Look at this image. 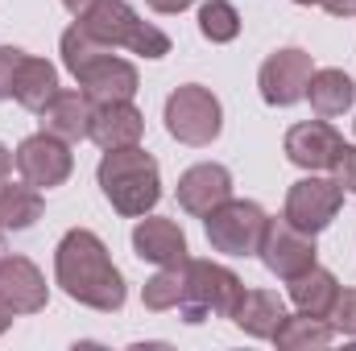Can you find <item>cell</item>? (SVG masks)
Here are the masks:
<instances>
[{"instance_id": "obj_1", "label": "cell", "mask_w": 356, "mask_h": 351, "mask_svg": "<svg viewBox=\"0 0 356 351\" xmlns=\"http://www.w3.org/2000/svg\"><path fill=\"white\" fill-rule=\"evenodd\" d=\"M54 281L63 285V293L79 306L91 310H120L124 306V277L120 268L112 264L104 240L88 232V228H71L63 240H58V252H54Z\"/></svg>"}, {"instance_id": "obj_2", "label": "cell", "mask_w": 356, "mask_h": 351, "mask_svg": "<svg viewBox=\"0 0 356 351\" xmlns=\"http://www.w3.org/2000/svg\"><path fill=\"white\" fill-rule=\"evenodd\" d=\"M63 62L75 75V83L91 95V103H116V99H133L141 79L137 67L116 58L108 42H99L95 33H88L79 21L63 33Z\"/></svg>"}, {"instance_id": "obj_3", "label": "cell", "mask_w": 356, "mask_h": 351, "mask_svg": "<svg viewBox=\"0 0 356 351\" xmlns=\"http://www.w3.org/2000/svg\"><path fill=\"white\" fill-rule=\"evenodd\" d=\"M99 190L104 198L112 203V211L137 219L145 211L158 207L162 198V174H158V162L154 153H145L141 145H129V149H108L104 162H99Z\"/></svg>"}, {"instance_id": "obj_4", "label": "cell", "mask_w": 356, "mask_h": 351, "mask_svg": "<svg viewBox=\"0 0 356 351\" xmlns=\"http://www.w3.org/2000/svg\"><path fill=\"white\" fill-rule=\"evenodd\" d=\"M79 25L88 33H95L99 42H108L112 50L124 46V50H133L141 58H166L170 54V37L158 25L141 21L124 0H95L88 12L79 17Z\"/></svg>"}, {"instance_id": "obj_5", "label": "cell", "mask_w": 356, "mask_h": 351, "mask_svg": "<svg viewBox=\"0 0 356 351\" xmlns=\"http://www.w3.org/2000/svg\"><path fill=\"white\" fill-rule=\"evenodd\" d=\"M245 285L232 268L211 261H191L186 257V285L178 298V314L186 323H207V318H232Z\"/></svg>"}, {"instance_id": "obj_6", "label": "cell", "mask_w": 356, "mask_h": 351, "mask_svg": "<svg viewBox=\"0 0 356 351\" xmlns=\"http://www.w3.org/2000/svg\"><path fill=\"white\" fill-rule=\"evenodd\" d=\"M266 223H269V215L257 203H249V198H228V203H220L216 211L203 215L207 244L216 252H224V257H257Z\"/></svg>"}, {"instance_id": "obj_7", "label": "cell", "mask_w": 356, "mask_h": 351, "mask_svg": "<svg viewBox=\"0 0 356 351\" xmlns=\"http://www.w3.org/2000/svg\"><path fill=\"white\" fill-rule=\"evenodd\" d=\"M220 128H224V108L207 87L186 83L166 99V132L175 141L203 149V145H211L220 137Z\"/></svg>"}, {"instance_id": "obj_8", "label": "cell", "mask_w": 356, "mask_h": 351, "mask_svg": "<svg viewBox=\"0 0 356 351\" xmlns=\"http://www.w3.org/2000/svg\"><path fill=\"white\" fill-rule=\"evenodd\" d=\"M257 257H261V264H266L273 277L290 281V277H298V273H307V268L315 264L319 248H315V236H311V232L294 228V223L282 215V219H269L266 223V236H261Z\"/></svg>"}, {"instance_id": "obj_9", "label": "cell", "mask_w": 356, "mask_h": 351, "mask_svg": "<svg viewBox=\"0 0 356 351\" xmlns=\"http://www.w3.org/2000/svg\"><path fill=\"white\" fill-rule=\"evenodd\" d=\"M13 162H17V174L25 178L29 186H38V190L63 186V182L71 178V170H75V157H71L67 141L54 137V132H33V137H25V141L17 145Z\"/></svg>"}, {"instance_id": "obj_10", "label": "cell", "mask_w": 356, "mask_h": 351, "mask_svg": "<svg viewBox=\"0 0 356 351\" xmlns=\"http://www.w3.org/2000/svg\"><path fill=\"white\" fill-rule=\"evenodd\" d=\"M340 207H344V190L336 178H302L286 194V219L311 236L323 232L340 215Z\"/></svg>"}, {"instance_id": "obj_11", "label": "cell", "mask_w": 356, "mask_h": 351, "mask_svg": "<svg viewBox=\"0 0 356 351\" xmlns=\"http://www.w3.org/2000/svg\"><path fill=\"white\" fill-rule=\"evenodd\" d=\"M311 75H315V67H311L307 50H277L261 62V75H257L261 99L273 103V108H290V103L307 99Z\"/></svg>"}, {"instance_id": "obj_12", "label": "cell", "mask_w": 356, "mask_h": 351, "mask_svg": "<svg viewBox=\"0 0 356 351\" xmlns=\"http://www.w3.org/2000/svg\"><path fill=\"white\" fill-rule=\"evenodd\" d=\"M344 149V137L319 116V120H302L286 132V157L298 170H332L336 157Z\"/></svg>"}, {"instance_id": "obj_13", "label": "cell", "mask_w": 356, "mask_h": 351, "mask_svg": "<svg viewBox=\"0 0 356 351\" xmlns=\"http://www.w3.org/2000/svg\"><path fill=\"white\" fill-rule=\"evenodd\" d=\"M178 207L186 215H207L216 211L220 203L232 198V174L216 162H203V166H191L186 174L178 178Z\"/></svg>"}, {"instance_id": "obj_14", "label": "cell", "mask_w": 356, "mask_h": 351, "mask_svg": "<svg viewBox=\"0 0 356 351\" xmlns=\"http://www.w3.org/2000/svg\"><path fill=\"white\" fill-rule=\"evenodd\" d=\"M0 298L13 306V314H38L46 310V277L25 257H0Z\"/></svg>"}, {"instance_id": "obj_15", "label": "cell", "mask_w": 356, "mask_h": 351, "mask_svg": "<svg viewBox=\"0 0 356 351\" xmlns=\"http://www.w3.org/2000/svg\"><path fill=\"white\" fill-rule=\"evenodd\" d=\"M145 132V116L133 108V99H116V103H95L91 112V141L108 153V149H129L137 145Z\"/></svg>"}, {"instance_id": "obj_16", "label": "cell", "mask_w": 356, "mask_h": 351, "mask_svg": "<svg viewBox=\"0 0 356 351\" xmlns=\"http://www.w3.org/2000/svg\"><path fill=\"white\" fill-rule=\"evenodd\" d=\"M91 112H95V103H91L88 91L79 87V91H58L38 116H42V132H54L71 145V141H83L91 132Z\"/></svg>"}, {"instance_id": "obj_17", "label": "cell", "mask_w": 356, "mask_h": 351, "mask_svg": "<svg viewBox=\"0 0 356 351\" xmlns=\"http://www.w3.org/2000/svg\"><path fill=\"white\" fill-rule=\"evenodd\" d=\"M133 252L149 264H178L186 261V236L175 219L149 215L133 228Z\"/></svg>"}, {"instance_id": "obj_18", "label": "cell", "mask_w": 356, "mask_h": 351, "mask_svg": "<svg viewBox=\"0 0 356 351\" xmlns=\"http://www.w3.org/2000/svg\"><path fill=\"white\" fill-rule=\"evenodd\" d=\"M282 318H286V306L269 289H245L241 302H236V310H232V323L245 335H253V339H273V331L282 327Z\"/></svg>"}, {"instance_id": "obj_19", "label": "cell", "mask_w": 356, "mask_h": 351, "mask_svg": "<svg viewBox=\"0 0 356 351\" xmlns=\"http://www.w3.org/2000/svg\"><path fill=\"white\" fill-rule=\"evenodd\" d=\"M336 293H340L336 273H327V268H319V264H311L307 273L290 277V302H294L302 314L327 318V314H332V306H336Z\"/></svg>"}, {"instance_id": "obj_20", "label": "cell", "mask_w": 356, "mask_h": 351, "mask_svg": "<svg viewBox=\"0 0 356 351\" xmlns=\"http://www.w3.org/2000/svg\"><path fill=\"white\" fill-rule=\"evenodd\" d=\"M307 99H311L315 116L332 120V116H344V112L353 108L356 83L344 75V71L327 67V71H315V75H311V83H307Z\"/></svg>"}, {"instance_id": "obj_21", "label": "cell", "mask_w": 356, "mask_h": 351, "mask_svg": "<svg viewBox=\"0 0 356 351\" xmlns=\"http://www.w3.org/2000/svg\"><path fill=\"white\" fill-rule=\"evenodd\" d=\"M42 190L29 182H0V228L4 232H25L42 219Z\"/></svg>"}, {"instance_id": "obj_22", "label": "cell", "mask_w": 356, "mask_h": 351, "mask_svg": "<svg viewBox=\"0 0 356 351\" xmlns=\"http://www.w3.org/2000/svg\"><path fill=\"white\" fill-rule=\"evenodd\" d=\"M54 95H58V71H54L46 58H25V67H21V75H17L13 99H17L21 108H29V112H42Z\"/></svg>"}, {"instance_id": "obj_23", "label": "cell", "mask_w": 356, "mask_h": 351, "mask_svg": "<svg viewBox=\"0 0 356 351\" xmlns=\"http://www.w3.org/2000/svg\"><path fill=\"white\" fill-rule=\"evenodd\" d=\"M336 339V327L327 318H315V314H286L282 327L273 331V343L277 348H327Z\"/></svg>"}, {"instance_id": "obj_24", "label": "cell", "mask_w": 356, "mask_h": 351, "mask_svg": "<svg viewBox=\"0 0 356 351\" xmlns=\"http://www.w3.org/2000/svg\"><path fill=\"white\" fill-rule=\"evenodd\" d=\"M182 285H186V261L178 264H162V273H154L141 289V302L145 310H178V298H182Z\"/></svg>"}, {"instance_id": "obj_25", "label": "cell", "mask_w": 356, "mask_h": 351, "mask_svg": "<svg viewBox=\"0 0 356 351\" xmlns=\"http://www.w3.org/2000/svg\"><path fill=\"white\" fill-rule=\"evenodd\" d=\"M199 33H203L207 42H216V46L236 42V37H241V12H236L228 0H207V4L199 8Z\"/></svg>"}, {"instance_id": "obj_26", "label": "cell", "mask_w": 356, "mask_h": 351, "mask_svg": "<svg viewBox=\"0 0 356 351\" xmlns=\"http://www.w3.org/2000/svg\"><path fill=\"white\" fill-rule=\"evenodd\" d=\"M25 50H17V46H0V99H13V91H17V75H21V67H25Z\"/></svg>"}, {"instance_id": "obj_27", "label": "cell", "mask_w": 356, "mask_h": 351, "mask_svg": "<svg viewBox=\"0 0 356 351\" xmlns=\"http://www.w3.org/2000/svg\"><path fill=\"white\" fill-rule=\"evenodd\" d=\"M332 327L340 335H356V289H340L336 293V306H332Z\"/></svg>"}, {"instance_id": "obj_28", "label": "cell", "mask_w": 356, "mask_h": 351, "mask_svg": "<svg viewBox=\"0 0 356 351\" xmlns=\"http://www.w3.org/2000/svg\"><path fill=\"white\" fill-rule=\"evenodd\" d=\"M336 182H340V190H353L356 194V145H344L340 149V157H336Z\"/></svg>"}, {"instance_id": "obj_29", "label": "cell", "mask_w": 356, "mask_h": 351, "mask_svg": "<svg viewBox=\"0 0 356 351\" xmlns=\"http://www.w3.org/2000/svg\"><path fill=\"white\" fill-rule=\"evenodd\" d=\"M332 17H356V0H319Z\"/></svg>"}, {"instance_id": "obj_30", "label": "cell", "mask_w": 356, "mask_h": 351, "mask_svg": "<svg viewBox=\"0 0 356 351\" xmlns=\"http://www.w3.org/2000/svg\"><path fill=\"white\" fill-rule=\"evenodd\" d=\"M154 12H182V8H191L195 0H145Z\"/></svg>"}, {"instance_id": "obj_31", "label": "cell", "mask_w": 356, "mask_h": 351, "mask_svg": "<svg viewBox=\"0 0 356 351\" xmlns=\"http://www.w3.org/2000/svg\"><path fill=\"white\" fill-rule=\"evenodd\" d=\"M8 327H13V306H8V302L0 298V335H4Z\"/></svg>"}, {"instance_id": "obj_32", "label": "cell", "mask_w": 356, "mask_h": 351, "mask_svg": "<svg viewBox=\"0 0 356 351\" xmlns=\"http://www.w3.org/2000/svg\"><path fill=\"white\" fill-rule=\"evenodd\" d=\"M63 4H67V12H75V17H83V12H88V8L95 4V0H63Z\"/></svg>"}, {"instance_id": "obj_33", "label": "cell", "mask_w": 356, "mask_h": 351, "mask_svg": "<svg viewBox=\"0 0 356 351\" xmlns=\"http://www.w3.org/2000/svg\"><path fill=\"white\" fill-rule=\"evenodd\" d=\"M8 170H13V153H8V149L0 145V182L8 178Z\"/></svg>"}, {"instance_id": "obj_34", "label": "cell", "mask_w": 356, "mask_h": 351, "mask_svg": "<svg viewBox=\"0 0 356 351\" xmlns=\"http://www.w3.org/2000/svg\"><path fill=\"white\" fill-rule=\"evenodd\" d=\"M294 4H319V0H294Z\"/></svg>"}, {"instance_id": "obj_35", "label": "cell", "mask_w": 356, "mask_h": 351, "mask_svg": "<svg viewBox=\"0 0 356 351\" xmlns=\"http://www.w3.org/2000/svg\"><path fill=\"white\" fill-rule=\"evenodd\" d=\"M0 236H4V228H0Z\"/></svg>"}]
</instances>
